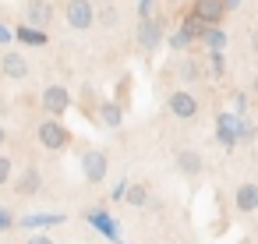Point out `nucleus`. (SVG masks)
<instances>
[{
  "instance_id": "nucleus-1",
  "label": "nucleus",
  "mask_w": 258,
  "mask_h": 244,
  "mask_svg": "<svg viewBox=\"0 0 258 244\" xmlns=\"http://www.w3.org/2000/svg\"><path fill=\"white\" fill-rule=\"evenodd\" d=\"M36 138L46 152H64L71 145V131H68L64 117H43L39 128H36Z\"/></svg>"
},
{
  "instance_id": "nucleus-2",
  "label": "nucleus",
  "mask_w": 258,
  "mask_h": 244,
  "mask_svg": "<svg viewBox=\"0 0 258 244\" xmlns=\"http://www.w3.org/2000/svg\"><path fill=\"white\" fill-rule=\"evenodd\" d=\"M39 106H43L46 117H64V113L75 106V99H71V92H68L64 85H46L43 96H39Z\"/></svg>"
},
{
  "instance_id": "nucleus-3",
  "label": "nucleus",
  "mask_w": 258,
  "mask_h": 244,
  "mask_svg": "<svg viewBox=\"0 0 258 244\" xmlns=\"http://www.w3.org/2000/svg\"><path fill=\"white\" fill-rule=\"evenodd\" d=\"M64 18L78 32L82 29H92L96 25V4H92V0H68V4H64Z\"/></svg>"
},
{
  "instance_id": "nucleus-4",
  "label": "nucleus",
  "mask_w": 258,
  "mask_h": 244,
  "mask_svg": "<svg viewBox=\"0 0 258 244\" xmlns=\"http://www.w3.org/2000/svg\"><path fill=\"white\" fill-rule=\"evenodd\" d=\"M166 39V25H163V18H142L138 22V46L145 50V53H152V50H159V43Z\"/></svg>"
},
{
  "instance_id": "nucleus-5",
  "label": "nucleus",
  "mask_w": 258,
  "mask_h": 244,
  "mask_svg": "<svg viewBox=\"0 0 258 244\" xmlns=\"http://www.w3.org/2000/svg\"><path fill=\"white\" fill-rule=\"evenodd\" d=\"M166 110H170L177 120H195V117H198V99H195L191 89H177V92L166 96Z\"/></svg>"
},
{
  "instance_id": "nucleus-6",
  "label": "nucleus",
  "mask_w": 258,
  "mask_h": 244,
  "mask_svg": "<svg viewBox=\"0 0 258 244\" xmlns=\"http://www.w3.org/2000/svg\"><path fill=\"white\" fill-rule=\"evenodd\" d=\"M106 170H110L106 152H99V149H85L82 152V173H85L89 184H103L106 180Z\"/></svg>"
},
{
  "instance_id": "nucleus-7",
  "label": "nucleus",
  "mask_w": 258,
  "mask_h": 244,
  "mask_svg": "<svg viewBox=\"0 0 258 244\" xmlns=\"http://www.w3.org/2000/svg\"><path fill=\"white\" fill-rule=\"evenodd\" d=\"M191 15H198L205 25H223V18L230 15L223 0H191Z\"/></svg>"
},
{
  "instance_id": "nucleus-8",
  "label": "nucleus",
  "mask_w": 258,
  "mask_h": 244,
  "mask_svg": "<svg viewBox=\"0 0 258 244\" xmlns=\"http://www.w3.org/2000/svg\"><path fill=\"white\" fill-rule=\"evenodd\" d=\"M50 22H53V4L50 0H25V25L50 29Z\"/></svg>"
},
{
  "instance_id": "nucleus-9",
  "label": "nucleus",
  "mask_w": 258,
  "mask_h": 244,
  "mask_svg": "<svg viewBox=\"0 0 258 244\" xmlns=\"http://www.w3.org/2000/svg\"><path fill=\"white\" fill-rule=\"evenodd\" d=\"M237 120H240V113H219V117H216V138H219L223 149H233V145L240 142Z\"/></svg>"
},
{
  "instance_id": "nucleus-10",
  "label": "nucleus",
  "mask_w": 258,
  "mask_h": 244,
  "mask_svg": "<svg viewBox=\"0 0 258 244\" xmlns=\"http://www.w3.org/2000/svg\"><path fill=\"white\" fill-rule=\"evenodd\" d=\"M0 75L4 78H11V82H25L29 78V60H25V53H4L0 57Z\"/></svg>"
},
{
  "instance_id": "nucleus-11",
  "label": "nucleus",
  "mask_w": 258,
  "mask_h": 244,
  "mask_svg": "<svg viewBox=\"0 0 258 244\" xmlns=\"http://www.w3.org/2000/svg\"><path fill=\"white\" fill-rule=\"evenodd\" d=\"M96 120H99L103 128H120V124H124V103H120V99H99Z\"/></svg>"
},
{
  "instance_id": "nucleus-12",
  "label": "nucleus",
  "mask_w": 258,
  "mask_h": 244,
  "mask_svg": "<svg viewBox=\"0 0 258 244\" xmlns=\"http://www.w3.org/2000/svg\"><path fill=\"white\" fill-rule=\"evenodd\" d=\"M15 191H18L22 198L39 195V191H43V173H39L36 166H25V170L18 173V180H15Z\"/></svg>"
},
{
  "instance_id": "nucleus-13",
  "label": "nucleus",
  "mask_w": 258,
  "mask_h": 244,
  "mask_svg": "<svg viewBox=\"0 0 258 244\" xmlns=\"http://www.w3.org/2000/svg\"><path fill=\"white\" fill-rule=\"evenodd\" d=\"M177 170H180L184 177H198V173L205 170L202 152H198V149H177Z\"/></svg>"
},
{
  "instance_id": "nucleus-14",
  "label": "nucleus",
  "mask_w": 258,
  "mask_h": 244,
  "mask_svg": "<svg viewBox=\"0 0 258 244\" xmlns=\"http://www.w3.org/2000/svg\"><path fill=\"white\" fill-rule=\"evenodd\" d=\"M15 43H22V46H46V43H50V32L22 22V25L15 29Z\"/></svg>"
},
{
  "instance_id": "nucleus-15",
  "label": "nucleus",
  "mask_w": 258,
  "mask_h": 244,
  "mask_svg": "<svg viewBox=\"0 0 258 244\" xmlns=\"http://www.w3.org/2000/svg\"><path fill=\"white\" fill-rule=\"evenodd\" d=\"M233 205H237V212H254L258 209V184L244 180L237 188V195H233Z\"/></svg>"
},
{
  "instance_id": "nucleus-16",
  "label": "nucleus",
  "mask_w": 258,
  "mask_h": 244,
  "mask_svg": "<svg viewBox=\"0 0 258 244\" xmlns=\"http://www.w3.org/2000/svg\"><path fill=\"white\" fill-rule=\"evenodd\" d=\"M68 216L64 212H36V216H25L22 219V230H39V226H60Z\"/></svg>"
},
{
  "instance_id": "nucleus-17",
  "label": "nucleus",
  "mask_w": 258,
  "mask_h": 244,
  "mask_svg": "<svg viewBox=\"0 0 258 244\" xmlns=\"http://www.w3.org/2000/svg\"><path fill=\"white\" fill-rule=\"evenodd\" d=\"M124 202H131L135 209H145V205L152 202L149 184H145V180H131V184H127V198H124Z\"/></svg>"
},
{
  "instance_id": "nucleus-18",
  "label": "nucleus",
  "mask_w": 258,
  "mask_h": 244,
  "mask_svg": "<svg viewBox=\"0 0 258 244\" xmlns=\"http://www.w3.org/2000/svg\"><path fill=\"white\" fill-rule=\"evenodd\" d=\"M202 43L209 46V53H223V50H226V32H223V25H209L205 36H202Z\"/></svg>"
},
{
  "instance_id": "nucleus-19",
  "label": "nucleus",
  "mask_w": 258,
  "mask_h": 244,
  "mask_svg": "<svg viewBox=\"0 0 258 244\" xmlns=\"http://www.w3.org/2000/svg\"><path fill=\"white\" fill-rule=\"evenodd\" d=\"M205 29H209V25H205V22H202L198 15H191V11H187V15L180 18V32H187V36H191L195 43H202V36H205Z\"/></svg>"
},
{
  "instance_id": "nucleus-20",
  "label": "nucleus",
  "mask_w": 258,
  "mask_h": 244,
  "mask_svg": "<svg viewBox=\"0 0 258 244\" xmlns=\"http://www.w3.org/2000/svg\"><path fill=\"white\" fill-rule=\"evenodd\" d=\"M89 223H92V226H99V230L106 233V240H113V244L120 240V230H117V223H113L106 212H92V216H89Z\"/></svg>"
},
{
  "instance_id": "nucleus-21",
  "label": "nucleus",
  "mask_w": 258,
  "mask_h": 244,
  "mask_svg": "<svg viewBox=\"0 0 258 244\" xmlns=\"http://www.w3.org/2000/svg\"><path fill=\"white\" fill-rule=\"evenodd\" d=\"M205 75H209V71H205V64H202V60H184V64H180V78H184L187 85L202 82Z\"/></svg>"
},
{
  "instance_id": "nucleus-22",
  "label": "nucleus",
  "mask_w": 258,
  "mask_h": 244,
  "mask_svg": "<svg viewBox=\"0 0 258 244\" xmlns=\"http://www.w3.org/2000/svg\"><path fill=\"white\" fill-rule=\"evenodd\" d=\"M96 22H99L103 29H113V25L120 22V11H117L113 4H106V8H99V11H96Z\"/></svg>"
},
{
  "instance_id": "nucleus-23",
  "label": "nucleus",
  "mask_w": 258,
  "mask_h": 244,
  "mask_svg": "<svg viewBox=\"0 0 258 244\" xmlns=\"http://www.w3.org/2000/svg\"><path fill=\"white\" fill-rule=\"evenodd\" d=\"M209 75L212 78H226V57L223 53H209Z\"/></svg>"
},
{
  "instance_id": "nucleus-24",
  "label": "nucleus",
  "mask_w": 258,
  "mask_h": 244,
  "mask_svg": "<svg viewBox=\"0 0 258 244\" xmlns=\"http://www.w3.org/2000/svg\"><path fill=\"white\" fill-rule=\"evenodd\" d=\"M191 43H195V39H191L187 32H180V29H177L173 36H166V46H170V50H187Z\"/></svg>"
},
{
  "instance_id": "nucleus-25",
  "label": "nucleus",
  "mask_w": 258,
  "mask_h": 244,
  "mask_svg": "<svg viewBox=\"0 0 258 244\" xmlns=\"http://www.w3.org/2000/svg\"><path fill=\"white\" fill-rule=\"evenodd\" d=\"M11 177H15L11 156H4V152H0V188H4V184H11Z\"/></svg>"
},
{
  "instance_id": "nucleus-26",
  "label": "nucleus",
  "mask_w": 258,
  "mask_h": 244,
  "mask_svg": "<svg viewBox=\"0 0 258 244\" xmlns=\"http://www.w3.org/2000/svg\"><path fill=\"white\" fill-rule=\"evenodd\" d=\"M237 135H240V142H247V138H254V124H251L247 117H240V120H237Z\"/></svg>"
},
{
  "instance_id": "nucleus-27",
  "label": "nucleus",
  "mask_w": 258,
  "mask_h": 244,
  "mask_svg": "<svg viewBox=\"0 0 258 244\" xmlns=\"http://www.w3.org/2000/svg\"><path fill=\"white\" fill-rule=\"evenodd\" d=\"M247 103H251V96H247V92H233V110H237L240 117L247 113Z\"/></svg>"
},
{
  "instance_id": "nucleus-28",
  "label": "nucleus",
  "mask_w": 258,
  "mask_h": 244,
  "mask_svg": "<svg viewBox=\"0 0 258 244\" xmlns=\"http://www.w3.org/2000/svg\"><path fill=\"white\" fill-rule=\"evenodd\" d=\"M127 184H131V180H117V184H113V202H124V198H127Z\"/></svg>"
},
{
  "instance_id": "nucleus-29",
  "label": "nucleus",
  "mask_w": 258,
  "mask_h": 244,
  "mask_svg": "<svg viewBox=\"0 0 258 244\" xmlns=\"http://www.w3.org/2000/svg\"><path fill=\"white\" fill-rule=\"evenodd\" d=\"M8 43H15V29H8L4 22H0V46H8Z\"/></svg>"
},
{
  "instance_id": "nucleus-30",
  "label": "nucleus",
  "mask_w": 258,
  "mask_h": 244,
  "mask_svg": "<svg viewBox=\"0 0 258 244\" xmlns=\"http://www.w3.org/2000/svg\"><path fill=\"white\" fill-rule=\"evenodd\" d=\"M152 4H156V0H142V4H138V18H152Z\"/></svg>"
},
{
  "instance_id": "nucleus-31",
  "label": "nucleus",
  "mask_w": 258,
  "mask_h": 244,
  "mask_svg": "<svg viewBox=\"0 0 258 244\" xmlns=\"http://www.w3.org/2000/svg\"><path fill=\"white\" fill-rule=\"evenodd\" d=\"M8 226H15V216L8 209H0V230H8Z\"/></svg>"
},
{
  "instance_id": "nucleus-32",
  "label": "nucleus",
  "mask_w": 258,
  "mask_h": 244,
  "mask_svg": "<svg viewBox=\"0 0 258 244\" xmlns=\"http://www.w3.org/2000/svg\"><path fill=\"white\" fill-rule=\"evenodd\" d=\"M25 244H53V237H46V233H32Z\"/></svg>"
},
{
  "instance_id": "nucleus-33",
  "label": "nucleus",
  "mask_w": 258,
  "mask_h": 244,
  "mask_svg": "<svg viewBox=\"0 0 258 244\" xmlns=\"http://www.w3.org/2000/svg\"><path fill=\"white\" fill-rule=\"evenodd\" d=\"M223 4H226V11H237V8H240V0H223Z\"/></svg>"
},
{
  "instance_id": "nucleus-34",
  "label": "nucleus",
  "mask_w": 258,
  "mask_h": 244,
  "mask_svg": "<svg viewBox=\"0 0 258 244\" xmlns=\"http://www.w3.org/2000/svg\"><path fill=\"white\" fill-rule=\"evenodd\" d=\"M4 142H8V128H4V124H0V145H4Z\"/></svg>"
},
{
  "instance_id": "nucleus-35",
  "label": "nucleus",
  "mask_w": 258,
  "mask_h": 244,
  "mask_svg": "<svg viewBox=\"0 0 258 244\" xmlns=\"http://www.w3.org/2000/svg\"><path fill=\"white\" fill-rule=\"evenodd\" d=\"M251 50H254V53H258V32H254V36H251Z\"/></svg>"
},
{
  "instance_id": "nucleus-36",
  "label": "nucleus",
  "mask_w": 258,
  "mask_h": 244,
  "mask_svg": "<svg viewBox=\"0 0 258 244\" xmlns=\"http://www.w3.org/2000/svg\"><path fill=\"white\" fill-rule=\"evenodd\" d=\"M254 96H258V78H254Z\"/></svg>"
},
{
  "instance_id": "nucleus-37",
  "label": "nucleus",
  "mask_w": 258,
  "mask_h": 244,
  "mask_svg": "<svg viewBox=\"0 0 258 244\" xmlns=\"http://www.w3.org/2000/svg\"><path fill=\"white\" fill-rule=\"evenodd\" d=\"M117 244H124V240H117Z\"/></svg>"
}]
</instances>
